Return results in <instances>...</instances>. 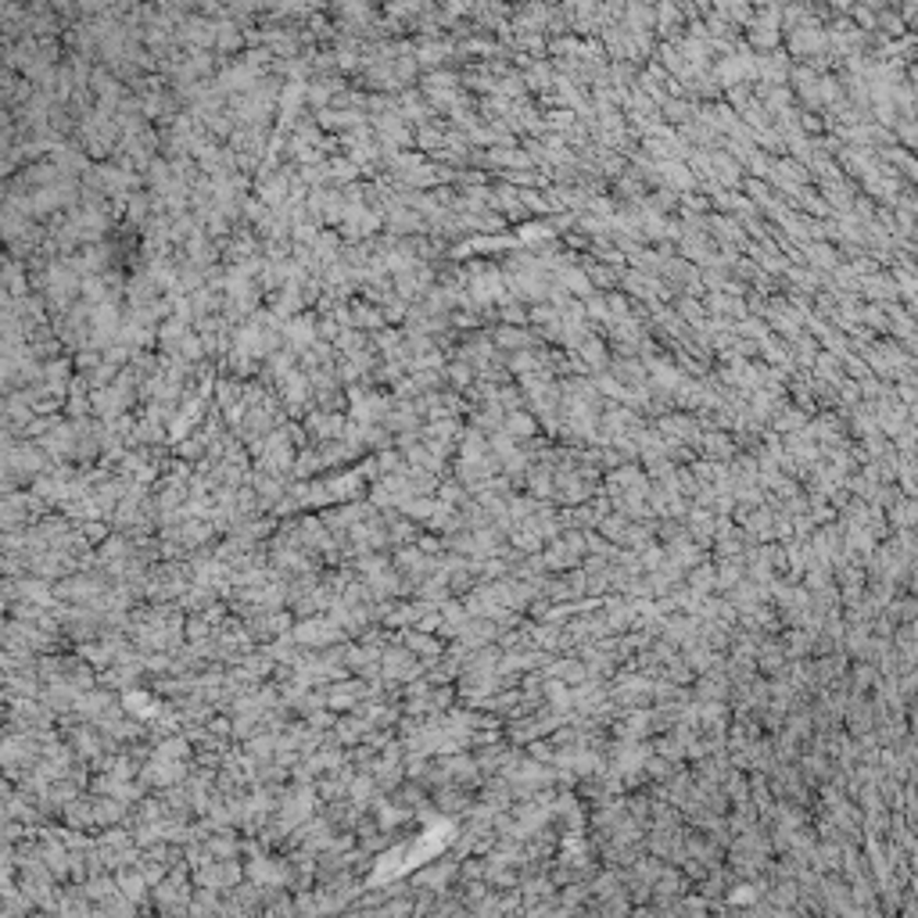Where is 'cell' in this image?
I'll return each mask as SVG.
<instances>
[{"label": "cell", "mask_w": 918, "mask_h": 918, "mask_svg": "<svg viewBox=\"0 0 918 918\" xmlns=\"http://www.w3.org/2000/svg\"><path fill=\"white\" fill-rule=\"evenodd\" d=\"M151 900H154V908H159L162 918H187L194 897H190V886H187L184 872L165 875L162 883H159V890L151 894Z\"/></svg>", "instance_id": "obj_1"}]
</instances>
